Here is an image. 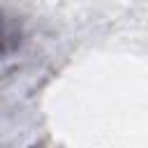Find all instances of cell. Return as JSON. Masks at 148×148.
<instances>
[{
  "mask_svg": "<svg viewBox=\"0 0 148 148\" xmlns=\"http://www.w3.org/2000/svg\"><path fill=\"white\" fill-rule=\"evenodd\" d=\"M18 42H21V32H18V28H16V25L0 12V56L14 51V49L18 46Z\"/></svg>",
  "mask_w": 148,
  "mask_h": 148,
  "instance_id": "6da1fadb",
  "label": "cell"
}]
</instances>
